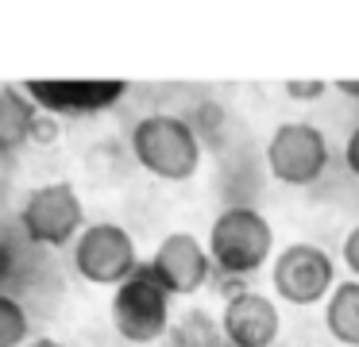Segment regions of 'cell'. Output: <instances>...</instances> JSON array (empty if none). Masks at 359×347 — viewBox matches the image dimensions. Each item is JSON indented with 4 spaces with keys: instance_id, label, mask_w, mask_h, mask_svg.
I'll use <instances>...</instances> for the list:
<instances>
[{
    "instance_id": "7c38bea8",
    "label": "cell",
    "mask_w": 359,
    "mask_h": 347,
    "mask_svg": "<svg viewBox=\"0 0 359 347\" xmlns=\"http://www.w3.org/2000/svg\"><path fill=\"white\" fill-rule=\"evenodd\" d=\"M325 328L336 343L359 347V282H336L325 305Z\"/></svg>"
},
{
    "instance_id": "ac0fdd59",
    "label": "cell",
    "mask_w": 359,
    "mask_h": 347,
    "mask_svg": "<svg viewBox=\"0 0 359 347\" xmlns=\"http://www.w3.org/2000/svg\"><path fill=\"white\" fill-rule=\"evenodd\" d=\"M27 347H62L58 339H50V336H43V339H35V343H27Z\"/></svg>"
},
{
    "instance_id": "8fae6325",
    "label": "cell",
    "mask_w": 359,
    "mask_h": 347,
    "mask_svg": "<svg viewBox=\"0 0 359 347\" xmlns=\"http://www.w3.org/2000/svg\"><path fill=\"white\" fill-rule=\"evenodd\" d=\"M35 120H39V108L32 104V97L20 85H4L0 89V151H20L35 135Z\"/></svg>"
},
{
    "instance_id": "8992f818",
    "label": "cell",
    "mask_w": 359,
    "mask_h": 347,
    "mask_svg": "<svg viewBox=\"0 0 359 347\" xmlns=\"http://www.w3.org/2000/svg\"><path fill=\"white\" fill-rule=\"evenodd\" d=\"M20 224H24L27 239L39 247H66L86 224V208L70 182H50L39 185L20 208Z\"/></svg>"
},
{
    "instance_id": "9a60e30c",
    "label": "cell",
    "mask_w": 359,
    "mask_h": 347,
    "mask_svg": "<svg viewBox=\"0 0 359 347\" xmlns=\"http://www.w3.org/2000/svg\"><path fill=\"white\" fill-rule=\"evenodd\" d=\"M344 262H348V270L355 274V282H359V224L344 236Z\"/></svg>"
},
{
    "instance_id": "2e32d148",
    "label": "cell",
    "mask_w": 359,
    "mask_h": 347,
    "mask_svg": "<svg viewBox=\"0 0 359 347\" xmlns=\"http://www.w3.org/2000/svg\"><path fill=\"white\" fill-rule=\"evenodd\" d=\"M344 162H348V170L359 177V128L351 131V135H348V143H344Z\"/></svg>"
},
{
    "instance_id": "ba28073f",
    "label": "cell",
    "mask_w": 359,
    "mask_h": 347,
    "mask_svg": "<svg viewBox=\"0 0 359 347\" xmlns=\"http://www.w3.org/2000/svg\"><path fill=\"white\" fill-rule=\"evenodd\" d=\"M147 266L170 297H189V293H197L209 282L212 259L189 231H174V236H166L163 243H158L155 259H151Z\"/></svg>"
},
{
    "instance_id": "7a4b0ae2",
    "label": "cell",
    "mask_w": 359,
    "mask_h": 347,
    "mask_svg": "<svg viewBox=\"0 0 359 347\" xmlns=\"http://www.w3.org/2000/svg\"><path fill=\"white\" fill-rule=\"evenodd\" d=\"M271 251H274V228L255 208L236 205V208H224L212 220L209 259L224 274H251V270H259L271 259Z\"/></svg>"
},
{
    "instance_id": "5bb4252c",
    "label": "cell",
    "mask_w": 359,
    "mask_h": 347,
    "mask_svg": "<svg viewBox=\"0 0 359 347\" xmlns=\"http://www.w3.org/2000/svg\"><path fill=\"white\" fill-rule=\"evenodd\" d=\"M325 89H328L325 81H286V93L294 100H317V97H325Z\"/></svg>"
},
{
    "instance_id": "9c48e42d",
    "label": "cell",
    "mask_w": 359,
    "mask_h": 347,
    "mask_svg": "<svg viewBox=\"0 0 359 347\" xmlns=\"http://www.w3.org/2000/svg\"><path fill=\"white\" fill-rule=\"evenodd\" d=\"M24 93L35 108L55 116H93L128 93L124 81H27Z\"/></svg>"
},
{
    "instance_id": "30bf717a",
    "label": "cell",
    "mask_w": 359,
    "mask_h": 347,
    "mask_svg": "<svg viewBox=\"0 0 359 347\" xmlns=\"http://www.w3.org/2000/svg\"><path fill=\"white\" fill-rule=\"evenodd\" d=\"M220 328H224V336L232 347H271L274 339H278L282 320H278V308H274L271 297L243 290L224 305Z\"/></svg>"
},
{
    "instance_id": "4fadbf2b",
    "label": "cell",
    "mask_w": 359,
    "mask_h": 347,
    "mask_svg": "<svg viewBox=\"0 0 359 347\" xmlns=\"http://www.w3.org/2000/svg\"><path fill=\"white\" fill-rule=\"evenodd\" d=\"M27 339V313L20 301L0 293V347H24Z\"/></svg>"
},
{
    "instance_id": "52a82bcc",
    "label": "cell",
    "mask_w": 359,
    "mask_h": 347,
    "mask_svg": "<svg viewBox=\"0 0 359 347\" xmlns=\"http://www.w3.org/2000/svg\"><path fill=\"white\" fill-rule=\"evenodd\" d=\"M266 166L282 185H313L328 166V139L313 123L286 120L266 143Z\"/></svg>"
},
{
    "instance_id": "277c9868",
    "label": "cell",
    "mask_w": 359,
    "mask_h": 347,
    "mask_svg": "<svg viewBox=\"0 0 359 347\" xmlns=\"http://www.w3.org/2000/svg\"><path fill=\"white\" fill-rule=\"evenodd\" d=\"M74 266L93 285H120L140 270L135 239L120 224H89L74 243Z\"/></svg>"
},
{
    "instance_id": "e0dca14e",
    "label": "cell",
    "mask_w": 359,
    "mask_h": 347,
    "mask_svg": "<svg viewBox=\"0 0 359 347\" xmlns=\"http://www.w3.org/2000/svg\"><path fill=\"white\" fill-rule=\"evenodd\" d=\"M336 93H344V97L359 100V81H336Z\"/></svg>"
},
{
    "instance_id": "6da1fadb",
    "label": "cell",
    "mask_w": 359,
    "mask_h": 347,
    "mask_svg": "<svg viewBox=\"0 0 359 347\" xmlns=\"http://www.w3.org/2000/svg\"><path fill=\"white\" fill-rule=\"evenodd\" d=\"M132 154L147 174L163 182H186L201 166V143L197 131L182 116H147L132 128Z\"/></svg>"
},
{
    "instance_id": "5b68a950",
    "label": "cell",
    "mask_w": 359,
    "mask_h": 347,
    "mask_svg": "<svg viewBox=\"0 0 359 347\" xmlns=\"http://www.w3.org/2000/svg\"><path fill=\"white\" fill-rule=\"evenodd\" d=\"M271 285L290 305H317L336 290V266L317 243H290L274 254Z\"/></svg>"
},
{
    "instance_id": "3957f363",
    "label": "cell",
    "mask_w": 359,
    "mask_h": 347,
    "mask_svg": "<svg viewBox=\"0 0 359 347\" xmlns=\"http://www.w3.org/2000/svg\"><path fill=\"white\" fill-rule=\"evenodd\" d=\"M112 324L128 343H155L170 324V293L158 285L151 266H140L112 293Z\"/></svg>"
}]
</instances>
